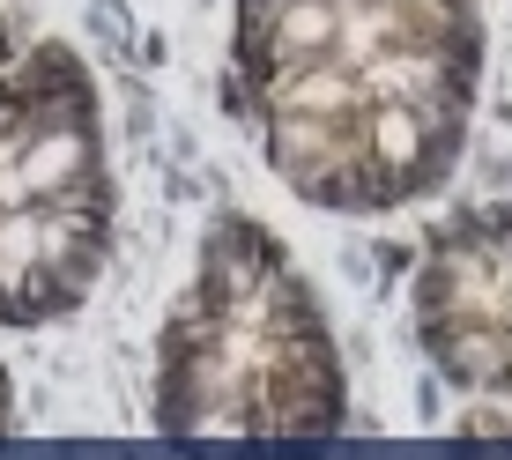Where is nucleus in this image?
Instances as JSON below:
<instances>
[{
  "label": "nucleus",
  "instance_id": "f257e3e1",
  "mask_svg": "<svg viewBox=\"0 0 512 460\" xmlns=\"http://www.w3.org/2000/svg\"><path fill=\"white\" fill-rule=\"evenodd\" d=\"M438 342L446 364L475 386L512 371V230H475L446 253Z\"/></svg>",
  "mask_w": 512,
  "mask_h": 460
},
{
  "label": "nucleus",
  "instance_id": "f03ea898",
  "mask_svg": "<svg viewBox=\"0 0 512 460\" xmlns=\"http://www.w3.org/2000/svg\"><path fill=\"white\" fill-rule=\"evenodd\" d=\"M75 171H82V134H38V141H30V156H23V186L30 193L67 186Z\"/></svg>",
  "mask_w": 512,
  "mask_h": 460
},
{
  "label": "nucleus",
  "instance_id": "7ed1b4c3",
  "mask_svg": "<svg viewBox=\"0 0 512 460\" xmlns=\"http://www.w3.org/2000/svg\"><path fill=\"white\" fill-rule=\"evenodd\" d=\"M38 253H45V223L30 216V208H15V216H0V275H23V268H38Z\"/></svg>",
  "mask_w": 512,
  "mask_h": 460
}]
</instances>
